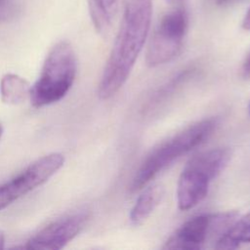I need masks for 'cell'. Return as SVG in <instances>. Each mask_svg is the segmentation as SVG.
<instances>
[{"mask_svg": "<svg viewBox=\"0 0 250 250\" xmlns=\"http://www.w3.org/2000/svg\"><path fill=\"white\" fill-rule=\"evenodd\" d=\"M123 5V0H88L89 15L97 32L104 35L111 29Z\"/></svg>", "mask_w": 250, "mask_h": 250, "instance_id": "9c48e42d", "label": "cell"}, {"mask_svg": "<svg viewBox=\"0 0 250 250\" xmlns=\"http://www.w3.org/2000/svg\"><path fill=\"white\" fill-rule=\"evenodd\" d=\"M249 111H250V104H249Z\"/></svg>", "mask_w": 250, "mask_h": 250, "instance_id": "ffe728a7", "label": "cell"}, {"mask_svg": "<svg viewBox=\"0 0 250 250\" xmlns=\"http://www.w3.org/2000/svg\"><path fill=\"white\" fill-rule=\"evenodd\" d=\"M219 120L215 117L197 121L166 141L159 144L146 155L130 184V192L146 187L160 172L175 160L204 143L217 129Z\"/></svg>", "mask_w": 250, "mask_h": 250, "instance_id": "7a4b0ae2", "label": "cell"}, {"mask_svg": "<svg viewBox=\"0 0 250 250\" xmlns=\"http://www.w3.org/2000/svg\"><path fill=\"white\" fill-rule=\"evenodd\" d=\"M230 150L224 147L202 151L184 167L177 185V204L182 211L199 204L208 194L210 184L227 167Z\"/></svg>", "mask_w": 250, "mask_h": 250, "instance_id": "277c9868", "label": "cell"}, {"mask_svg": "<svg viewBox=\"0 0 250 250\" xmlns=\"http://www.w3.org/2000/svg\"><path fill=\"white\" fill-rule=\"evenodd\" d=\"M152 0H127L114 43L98 87L102 100L112 98L126 83L146 41Z\"/></svg>", "mask_w": 250, "mask_h": 250, "instance_id": "6da1fadb", "label": "cell"}, {"mask_svg": "<svg viewBox=\"0 0 250 250\" xmlns=\"http://www.w3.org/2000/svg\"><path fill=\"white\" fill-rule=\"evenodd\" d=\"M64 156L59 152L44 155L13 179L0 185V211L19 198L45 184L63 165Z\"/></svg>", "mask_w": 250, "mask_h": 250, "instance_id": "52a82bcc", "label": "cell"}, {"mask_svg": "<svg viewBox=\"0 0 250 250\" xmlns=\"http://www.w3.org/2000/svg\"><path fill=\"white\" fill-rule=\"evenodd\" d=\"M233 1H237V0H216V3L219 5H223V4H227L229 2H233Z\"/></svg>", "mask_w": 250, "mask_h": 250, "instance_id": "e0dca14e", "label": "cell"}, {"mask_svg": "<svg viewBox=\"0 0 250 250\" xmlns=\"http://www.w3.org/2000/svg\"><path fill=\"white\" fill-rule=\"evenodd\" d=\"M250 243V212L236 219L217 240L216 249H235L241 244Z\"/></svg>", "mask_w": 250, "mask_h": 250, "instance_id": "8fae6325", "label": "cell"}, {"mask_svg": "<svg viewBox=\"0 0 250 250\" xmlns=\"http://www.w3.org/2000/svg\"><path fill=\"white\" fill-rule=\"evenodd\" d=\"M29 83L22 77L14 73L5 74L0 82L1 100L9 104H18L30 96Z\"/></svg>", "mask_w": 250, "mask_h": 250, "instance_id": "7c38bea8", "label": "cell"}, {"mask_svg": "<svg viewBox=\"0 0 250 250\" xmlns=\"http://www.w3.org/2000/svg\"><path fill=\"white\" fill-rule=\"evenodd\" d=\"M242 71H243V74L245 76L250 75V54H249L248 58L246 59L244 64H243V70Z\"/></svg>", "mask_w": 250, "mask_h": 250, "instance_id": "5bb4252c", "label": "cell"}, {"mask_svg": "<svg viewBox=\"0 0 250 250\" xmlns=\"http://www.w3.org/2000/svg\"><path fill=\"white\" fill-rule=\"evenodd\" d=\"M242 27L245 29V30H250V7L249 9L247 10L244 18H243V21H242Z\"/></svg>", "mask_w": 250, "mask_h": 250, "instance_id": "4fadbf2b", "label": "cell"}, {"mask_svg": "<svg viewBox=\"0 0 250 250\" xmlns=\"http://www.w3.org/2000/svg\"><path fill=\"white\" fill-rule=\"evenodd\" d=\"M5 245V235L2 231H0V249L4 248Z\"/></svg>", "mask_w": 250, "mask_h": 250, "instance_id": "2e32d148", "label": "cell"}, {"mask_svg": "<svg viewBox=\"0 0 250 250\" xmlns=\"http://www.w3.org/2000/svg\"><path fill=\"white\" fill-rule=\"evenodd\" d=\"M3 132H4V129H3V126L1 125V123H0V139H1L2 135H3Z\"/></svg>", "mask_w": 250, "mask_h": 250, "instance_id": "ac0fdd59", "label": "cell"}, {"mask_svg": "<svg viewBox=\"0 0 250 250\" xmlns=\"http://www.w3.org/2000/svg\"><path fill=\"white\" fill-rule=\"evenodd\" d=\"M89 211L80 209L53 221L34 235L22 248L31 250H58L63 248L84 228Z\"/></svg>", "mask_w": 250, "mask_h": 250, "instance_id": "ba28073f", "label": "cell"}, {"mask_svg": "<svg viewBox=\"0 0 250 250\" xmlns=\"http://www.w3.org/2000/svg\"><path fill=\"white\" fill-rule=\"evenodd\" d=\"M167 3L174 5L175 7H182L185 6V3L187 2V0H165Z\"/></svg>", "mask_w": 250, "mask_h": 250, "instance_id": "9a60e30c", "label": "cell"}, {"mask_svg": "<svg viewBox=\"0 0 250 250\" xmlns=\"http://www.w3.org/2000/svg\"><path fill=\"white\" fill-rule=\"evenodd\" d=\"M236 218L237 213L234 211L193 216L175 230L166 240L162 248L186 250L202 249L210 239L216 237L218 240Z\"/></svg>", "mask_w": 250, "mask_h": 250, "instance_id": "8992f818", "label": "cell"}, {"mask_svg": "<svg viewBox=\"0 0 250 250\" xmlns=\"http://www.w3.org/2000/svg\"><path fill=\"white\" fill-rule=\"evenodd\" d=\"M188 17L185 6L165 13L156 25L146 53V62L156 67L172 61L181 51L188 32Z\"/></svg>", "mask_w": 250, "mask_h": 250, "instance_id": "5b68a950", "label": "cell"}, {"mask_svg": "<svg viewBox=\"0 0 250 250\" xmlns=\"http://www.w3.org/2000/svg\"><path fill=\"white\" fill-rule=\"evenodd\" d=\"M164 187L161 184H153L146 188L139 195L130 211V222L134 226L143 224L161 202L164 196Z\"/></svg>", "mask_w": 250, "mask_h": 250, "instance_id": "30bf717a", "label": "cell"}, {"mask_svg": "<svg viewBox=\"0 0 250 250\" xmlns=\"http://www.w3.org/2000/svg\"><path fill=\"white\" fill-rule=\"evenodd\" d=\"M77 73V59L68 41L56 43L48 53L38 79L30 88V102L43 107L62 100L70 90Z\"/></svg>", "mask_w": 250, "mask_h": 250, "instance_id": "3957f363", "label": "cell"}, {"mask_svg": "<svg viewBox=\"0 0 250 250\" xmlns=\"http://www.w3.org/2000/svg\"><path fill=\"white\" fill-rule=\"evenodd\" d=\"M3 1H4V0H0V3H2V2H3Z\"/></svg>", "mask_w": 250, "mask_h": 250, "instance_id": "d6986e66", "label": "cell"}]
</instances>
